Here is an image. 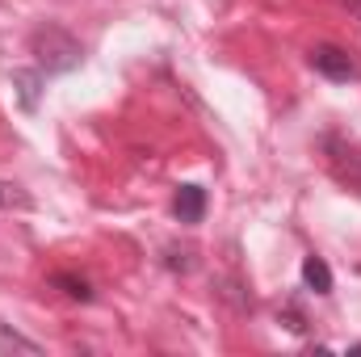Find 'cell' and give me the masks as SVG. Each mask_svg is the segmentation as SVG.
<instances>
[{"label": "cell", "mask_w": 361, "mask_h": 357, "mask_svg": "<svg viewBox=\"0 0 361 357\" xmlns=\"http://www.w3.org/2000/svg\"><path fill=\"white\" fill-rule=\"evenodd\" d=\"M30 51H34V59H38V68H42L47 76L72 72V68L85 63V47H80V38H76L72 30L55 25V21H42V25L30 34Z\"/></svg>", "instance_id": "obj_1"}, {"label": "cell", "mask_w": 361, "mask_h": 357, "mask_svg": "<svg viewBox=\"0 0 361 357\" xmlns=\"http://www.w3.org/2000/svg\"><path fill=\"white\" fill-rule=\"evenodd\" d=\"M319 152H324V164H328L332 181L345 185L349 193H361V143H353L341 131H324L319 135Z\"/></svg>", "instance_id": "obj_2"}, {"label": "cell", "mask_w": 361, "mask_h": 357, "mask_svg": "<svg viewBox=\"0 0 361 357\" xmlns=\"http://www.w3.org/2000/svg\"><path fill=\"white\" fill-rule=\"evenodd\" d=\"M307 63H311L319 76L336 80V85H345V80H361V59L353 55V51L336 47V42H319V47H311V51H307Z\"/></svg>", "instance_id": "obj_3"}, {"label": "cell", "mask_w": 361, "mask_h": 357, "mask_svg": "<svg viewBox=\"0 0 361 357\" xmlns=\"http://www.w3.org/2000/svg\"><path fill=\"white\" fill-rule=\"evenodd\" d=\"M206 206H210V198H206L202 185H193V181L177 185V193H173V214H177V223H185V227L202 223V219H206Z\"/></svg>", "instance_id": "obj_4"}, {"label": "cell", "mask_w": 361, "mask_h": 357, "mask_svg": "<svg viewBox=\"0 0 361 357\" xmlns=\"http://www.w3.org/2000/svg\"><path fill=\"white\" fill-rule=\"evenodd\" d=\"M42 68H17L13 72V89H17V101H21V109H38V92H42Z\"/></svg>", "instance_id": "obj_5"}, {"label": "cell", "mask_w": 361, "mask_h": 357, "mask_svg": "<svg viewBox=\"0 0 361 357\" xmlns=\"http://www.w3.org/2000/svg\"><path fill=\"white\" fill-rule=\"evenodd\" d=\"M302 286L307 290H315V294H332V269L324 257H302Z\"/></svg>", "instance_id": "obj_6"}, {"label": "cell", "mask_w": 361, "mask_h": 357, "mask_svg": "<svg viewBox=\"0 0 361 357\" xmlns=\"http://www.w3.org/2000/svg\"><path fill=\"white\" fill-rule=\"evenodd\" d=\"M0 353H25V357H38V353H42V345H38V341H30V337H21V332H13L8 324H0Z\"/></svg>", "instance_id": "obj_7"}, {"label": "cell", "mask_w": 361, "mask_h": 357, "mask_svg": "<svg viewBox=\"0 0 361 357\" xmlns=\"http://www.w3.org/2000/svg\"><path fill=\"white\" fill-rule=\"evenodd\" d=\"M51 286H59V290H63L68 298H76V303H92V286L85 277H76V273H55Z\"/></svg>", "instance_id": "obj_8"}, {"label": "cell", "mask_w": 361, "mask_h": 357, "mask_svg": "<svg viewBox=\"0 0 361 357\" xmlns=\"http://www.w3.org/2000/svg\"><path fill=\"white\" fill-rule=\"evenodd\" d=\"M0 210H34V198L13 185V181H0Z\"/></svg>", "instance_id": "obj_9"}, {"label": "cell", "mask_w": 361, "mask_h": 357, "mask_svg": "<svg viewBox=\"0 0 361 357\" xmlns=\"http://www.w3.org/2000/svg\"><path fill=\"white\" fill-rule=\"evenodd\" d=\"M281 320H286V328H290V332H307V320H302V311H298L294 303H286V307H281Z\"/></svg>", "instance_id": "obj_10"}, {"label": "cell", "mask_w": 361, "mask_h": 357, "mask_svg": "<svg viewBox=\"0 0 361 357\" xmlns=\"http://www.w3.org/2000/svg\"><path fill=\"white\" fill-rule=\"evenodd\" d=\"M345 4H349V8H353V13L361 17V0H345Z\"/></svg>", "instance_id": "obj_11"}]
</instances>
